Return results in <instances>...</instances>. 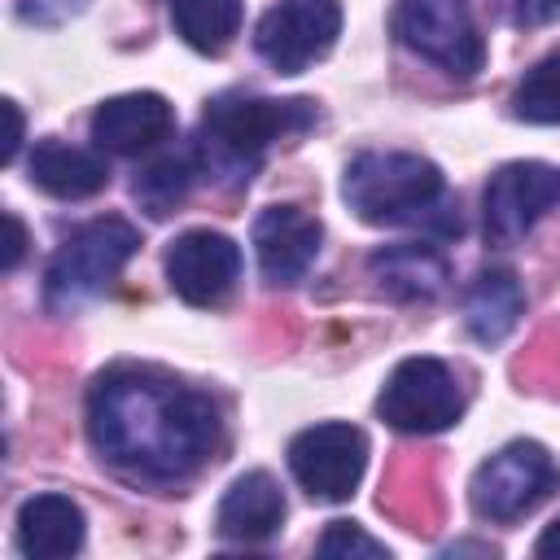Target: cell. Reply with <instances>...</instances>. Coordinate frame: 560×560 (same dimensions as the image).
Returning a JSON list of instances; mask_svg holds the SVG:
<instances>
[{
  "label": "cell",
  "mask_w": 560,
  "mask_h": 560,
  "mask_svg": "<svg viewBox=\"0 0 560 560\" xmlns=\"http://www.w3.org/2000/svg\"><path fill=\"white\" fill-rule=\"evenodd\" d=\"M521 311H525V289L508 267L477 271V280L464 293V324L481 346L503 341L521 324Z\"/></svg>",
  "instance_id": "ac0fdd59"
},
{
  "label": "cell",
  "mask_w": 560,
  "mask_h": 560,
  "mask_svg": "<svg viewBox=\"0 0 560 560\" xmlns=\"http://www.w3.org/2000/svg\"><path fill=\"white\" fill-rule=\"evenodd\" d=\"M4 228H9V241H4V271H13L26 254V228L18 214H4Z\"/></svg>",
  "instance_id": "d4e9b609"
},
{
  "label": "cell",
  "mask_w": 560,
  "mask_h": 560,
  "mask_svg": "<svg viewBox=\"0 0 560 560\" xmlns=\"http://www.w3.org/2000/svg\"><path fill=\"white\" fill-rule=\"evenodd\" d=\"M551 486V455L538 442H508L472 472V508L486 521H516Z\"/></svg>",
  "instance_id": "30bf717a"
},
{
  "label": "cell",
  "mask_w": 560,
  "mask_h": 560,
  "mask_svg": "<svg viewBox=\"0 0 560 560\" xmlns=\"http://www.w3.org/2000/svg\"><path fill=\"white\" fill-rule=\"evenodd\" d=\"M175 127V114L166 105V96L158 92H122L96 105L92 114V140L105 153H122L136 158L144 149H153L158 140H166Z\"/></svg>",
  "instance_id": "4fadbf2b"
},
{
  "label": "cell",
  "mask_w": 560,
  "mask_h": 560,
  "mask_svg": "<svg viewBox=\"0 0 560 560\" xmlns=\"http://www.w3.org/2000/svg\"><path fill=\"white\" fill-rule=\"evenodd\" d=\"M18 547L35 560L74 556L83 547V512L66 494H35L18 508Z\"/></svg>",
  "instance_id": "2e32d148"
},
{
  "label": "cell",
  "mask_w": 560,
  "mask_h": 560,
  "mask_svg": "<svg viewBox=\"0 0 560 560\" xmlns=\"http://www.w3.org/2000/svg\"><path fill=\"white\" fill-rule=\"evenodd\" d=\"M179 39L206 57H219L241 31V0H171Z\"/></svg>",
  "instance_id": "d6986e66"
},
{
  "label": "cell",
  "mask_w": 560,
  "mask_h": 560,
  "mask_svg": "<svg viewBox=\"0 0 560 560\" xmlns=\"http://www.w3.org/2000/svg\"><path fill=\"white\" fill-rule=\"evenodd\" d=\"M166 280L188 306H219L241 280V249L223 232L192 228L171 241Z\"/></svg>",
  "instance_id": "8fae6325"
},
{
  "label": "cell",
  "mask_w": 560,
  "mask_h": 560,
  "mask_svg": "<svg viewBox=\"0 0 560 560\" xmlns=\"http://www.w3.org/2000/svg\"><path fill=\"white\" fill-rule=\"evenodd\" d=\"M315 127V101L293 96H219L201 114L197 166L219 188H245L276 140H293Z\"/></svg>",
  "instance_id": "7a4b0ae2"
},
{
  "label": "cell",
  "mask_w": 560,
  "mask_h": 560,
  "mask_svg": "<svg viewBox=\"0 0 560 560\" xmlns=\"http://www.w3.org/2000/svg\"><path fill=\"white\" fill-rule=\"evenodd\" d=\"M192 175H201L197 166V149H175V153H162L153 158L140 175H136V201L149 210V214H171L188 188H192Z\"/></svg>",
  "instance_id": "ffe728a7"
},
{
  "label": "cell",
  "mask_w": 560,
  "mask_h": 560,
  "mask_svg": "<svg viewBox=\"0 0 560 560\" xmlns=\"http://www.w3.org/2000/svg\"><path fill=\"white\" fill-rule=\"evenodd\" d=\"M319 556L324 560H389V547L363 534V525L354 521H332L319 538Z\"/></svg>",
  "instance_id": "7402d4cb"
},
{
  "label": "cell",
  "mask_w": 560,
  "mask_h": 560,
  "mask_svg": "<svg viewBox=\"0 0 560 560\" xmlns=\"http://www.w3.org/2000/svg\"><path fill=\"white\" fill-rule=\"evenodd\" d=\"M512 18L525 26H542V22L560 18V0H512Z\"/></svg>",
  "instance_id": "cb8c5ba5"
},
{
  "label": "cell",
  "mask_w": 560,
  "mask_h": 560,
  "mask_svg": "<svg viewBox=\"0 0 560 560\" xmlns=\"http://www.w3.org/2000/svg\"><path fill=\"white\" fill-rule=\"evenodd\" d=\"M512 114L525 122H560V52L542 57L512 92Z\"/></svg>",
  "instance_id": "44dd1931"
},
{
  "label": "cell",
  "mask_w": 560,
  "mask_h": 560,
  "mask_svg": "<svg viewBox=\"0 0 560 560\" xmlns=\"http://www.w3.org/2000/svg\"><path fill=\"white\" fill-rule=\"evenodd\" d=\"M538 556H547V560H560V516L542 529V538H538V547H534Z\"/></svg>",
  "instance_id": "4316f807"
},
{
  "label": "cell",
  "mask_w": 560,
  "mask_h": 560,
  "mask_svg": "<svg viewBox=\"0 0 560 560\" xmlns=\"http://www.w3.org/2000/svg\"><path fill=\"white\" fill-rule=\"evenodd\" d=\"M88 433L105 464L144 481H179L214 451L219 407L158 368H114L88 394Z\"/></svg>",
  "instance_id": "6da1fadb"
},
{
  "label": "cell",
  "mask_w": 560,
  "mask_h": 560,
  "mask_svg": "<svg viewBox=\"0 0 560 560\" xmlns=\"http://www.w3.org/2000/svg\"><path fill=\"white\" fill-rule=\"evenodd\" d=\"M376 411L398 433H442L459 420L464 394L446 363L416 354L389 372V381L376 398Z\"/></svg>",
  "instance_id": "8992f818"
},
{
  "label": "cell",
  "mask_w": 560,
  "mask_h": 560,
  "mask_svg": "<svg viewBox=\"0 0 560 560\" xmlns=\"http://www.w3.org/2000/svg\"><path fill=\"white\" fill-rule=\"evenodd\" d=\"M337 31H341L337 0H280L258 18L254 48L271 70L302 74L337 44Z\"/></svg>",
  "instance_id": "52a82bcc"
},
{
  "label": "cell",
  "mask_w": 560,
  "mask_h": 560,
  "mask_svg": "<svg viewBox=\"0 0 560 560\" xmlns=\"http://www.w3.org/2000/svg\"><path fill=\"white\" fill-rule=\"evenodd\" d=\"M284 521V494L271 472L254 468L228 486L219 499V534L232 542H262L280 529Z\"/></svg>",
  "instance_id": "9a60e30c"
},
{
  "label": "cell",
  "mask_w": 560,
  "mask_h": 560,
  "mask_svg": "<svg viewBox=\"0 0 560 560\" xmlns=\"http://www.w3.org/2000/svg\"><path fill=\"white\" fill-rule=\"evenodd\" d=\"M556 206H560V166H551V162H508L490 175L486 197H481L486 241L490 245H512Z\"/></svg>",
  "instance_id": "9c48e42d"
},
{
  "label": "cell",
  "mask_w": 560,
  "mask_h": 560,
  "mask_svg": "<svg viewBox=\"0 0 560 560\" xmlns=\"http://www.w3.org/2000/svg\"><path fill=\"white\" fill-rule=\"evenodd\" d=\"M31 184L61 201H83L109 184V166L92 149H74L61 140H39L31 153Z\"/></svg>",
  "instance_id": "e0dca14e"
},
{
  "label": "cell",
  "mask_w": 560,
  "mask_h": 560,
  "mask_svg": "<svg viewBox=\"0 0 560 560\" xmlns=\"http://www.w3.org/2000/svg\"><path fill=\"white\" fill-rule=\"evenodd\" d=\"M341 197L372 228L429 223L442 236L459 232V210L446 197V179L420 153H359L346 166Z\"/></svg>",
  "instance_id": "3957f363"
},
{
  "label": "cell",
  "mask_w": 560,
  "mask_h": 560,
  "mask_svg": "<svg viewBox=\"0 0 560 560\" xmlns=\"http://www.w3.org/2000/svg\"><path fill=\"white\" fill-rule=\"evenodd\" d=\"M289 468L311 499L341 503L368 468V438L354 424H315L289 442Z\"/></svg>",
  "instance_id": "ba28073f"
},
{
  "label": "cell",
  "mask_w": 560,
  "mask_h": 560,
  "mask_svg": "<svg viewBox=\"0 0 560 560\" xmlns=\"http://www.w3.org/2000/svg\"><path fill=\"white\" fill-rule=\"evenodd\" d=\"M394 35L429 57L433 66L472 79L486 61V39L472 22L468 0H398L394 4Z\"/></svg>",
  "instance_id": "5b68a950"
},
{
  "label": "cell",
  "mask_w": 560,
  "mask_h": 560,
  "mask_svg": "<svg viewBox=\"0 0 560 560\" xmlns=\"http://www.w3.org/2000/svg\"><path fill=\"white\" fill-rule=\"evenodd\" d=\"M368 276L376 280V289L394 302H429L446 289V258L433 245L420 241H402V245H381L368 258Z\"/></svg>",
  "instance_id": "5bb4252c"
},
{
  "label": "cell",
  "mask_w": 560,
  "mask_h": 560,
  "mask_svg": "<svg viewBox=\"0 0 560 560\" xmlns=\"http://www.w3.org/2000/svg\"><path fill=\"white\" fill-rule=\"evenodd\" d=\"M319 241L324 228L302 206H267L254 219V254L271 284H298L311 271Z\"/></svg>",
  "instance_id": "7c38bea8"
},
{
  "label": "cell",
  "mask_w": 560,
  "mask_h": 560,
  "mask_svg": "<svg viewBox=\"0 0 560 560\" xmlns=\"http://www.w3.org/2000/svg\"><path fill=\"white\" fill-rule=\"evenodd\" d=\"M4 118H9V140H4V162H13L18 158V144H22V114H18V105L13 101H4Z\"/></svg>",
  "instance_id": "484cf974"
},
{
  "label": "cell",
  "mask_w": 560,
  "mask_h": 560,
  "mask_svg": "<svg viewBox=\"0 0 560 560\" xmlns=\"http://www.w3.org/2000/svg\"><path fill=\"white\" fill-rule=\"evenodd\" d=\"M140 249V232L127 219H96L88 228H79L48 262L44 276V298L57 315L79 311L83 302H92L101 289H109V280L127 267V258Z\"/></svg>",
  "instance_id": "277c9868"
},
{
  "label": "cell",
  "mask_w": 560,
  "mask_h": 560,
  "mask_svg": "<svg viewBox=\"0 0 560 560\" xmlns=\"http://www.w3.org/2000/svg\"><path fill=\"white\" fill-rule=\"evenodd\" d=\"M83 9H88V0H22L18 18L31 22V26H66Z\"/></svg>",
  "instance_id": "603a6c76"
}]
</instances>
